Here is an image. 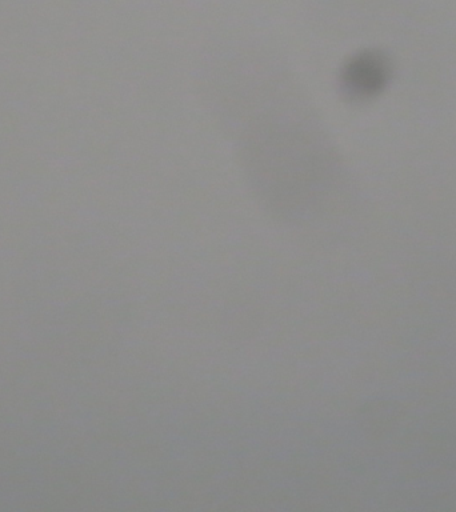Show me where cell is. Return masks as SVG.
<instances>
[{"label":"cell","mask_w":456,"mask_h":512,"mask_svg":"<svg viewBox=\"0 0 456 512\" xmlns=\"http://www.w3.org/2000/svg\"><path fill=\"white\" fill-rule=\"evenodd\" d=\"M388 64L376 52L356 55L344 67L343 86L355 98H368L378 94L387 82Z\"/></svg>","instance_id":"obj_1"}]
</instances>
